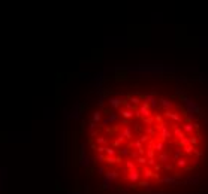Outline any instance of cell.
Segmentation results:
<instances>
[{"mask_svg": "<svg viewBox=\"0 0 208 194\" xmlns=\"http://www.w3.org/2000/svg\"><path fill=\"white\" fill-rule=\"evenodd\" d=\"M156 130H157V137L159 140H163V142H166L172 137V131L169 130V124L168 122H162V124H156L154 126Z\"/></svg>", "mask_w": 208, "mask_h": 194, "instance_id": "cell-1", "label": "cell"}, {"mask_svg": "<svg viewBox=\"0 0 208 194\" xmlns=\"http://www.w3.org/2000/svg\"><path fill=\"white\" fill-rule=\"evenodd\" d=\"M136 117H142V118H150L151 117V108H150V105L148 103H145L142 100V103L138 106V113H136Z\"/></svg>", "mask_w": 208, "mask_h": 194, "instance_id": "cell-2", "label": "cell"}, {"mask_svg": "<svg viewBox=\"0 0 208 194\" xmlns=\"http://www.w3.org/2000/svg\"><path fill=\"white\" fill-rule=\"evenodd\" d=\"M163 117L169 118V120H171V122H174V124H178V126H183V122H184L183 117H181L180 113L172 112V111H165V112H163Z\"/></svg>", "mask_w": 208, "mask_h": 194, "instance_id": "cell-3", "label": "cell"}, {"mask_svg": "<svg viewBox=\"0 0 208 194\" xmlns=\"http://www.w3.org/2000/svg\"><path fill=\"white\" fill-rule=\"evenodd\" d=\"M142 100H144L145 103H148L151 109L157 108V105H159V100L154 99V94H145V96H142Z\"/></svg>", "mask_w": 208, "mask_h": 194, "instance_id": "cell-4", "label": "cell"}, {"mask_svg": "<svg viewBox=\"0 0 208 194\" xmlns=\"http://www.w3.org/2000/svg\"><path fill=\"white\" fill-rule=\"evenodd\" d=\"M139 178H141V172H139V169H135V170L127 172V179L130 181L132 184H138V182H139Z\"/></svg>", "mask_w": 208, "mask_h": 194, "instance_id": "cell-5", "label": "cell"}, {"mask_svg": "<svg viewBox=\"0 0 208 194\" xmlns=\"http://www.w3.org/2000/svg\"><path fill=\"white\" fill-rule=\"evenodd\" d=\"M157 163H160V164H168V163H172V155L169 154V152H162V154H159L157 157Z\"/></svg>", "mask_w": 208, "mask_h": 194, "instance_id": "cell-6", "label": "cell"}, {"mask_svg": "<svg viewBox=\"0 0 208 194\" xmlns=\"http://www.w3.org/2000/svg\"><path fill=\"white\" fill-rule=\"evenodd\" d=\"M186 135H184V131H183V128H181V126H177V127H174L172 128V137H175L178 142L181 139H183Z\"/></svg>", "mask_w": 208, "mask_h": 194, "instance_id": "cell-7", "label": "cell"}, {"mask_svg": "<svg viewBox=\"0 0 208 194\" xmlns=\"http://www.w3.org/2000/svg\"><path fill=\"white\" fill-rule=\"evenodd\" d=\"M181 128H183L184 135H193V131L196 130L195 128V122H183Z\"/></svg>", "mask_w": 208, "mask_h": 194, "instance_id": "cell-8", "label": "cell"}, {"mask_svg": "<svg viewBox=\"0 0 208 194\" xmlns=\"http://www.w3.org/2000/svg\"><path fill=\"white\" fill-rule=\"evenodd\" d=\"M154 151L157 154H162V152H166V143L163 142V140H157L154 145Z\"/></svg>", "mask_w": 208, "mask_h": 194, "instance_id": "cell-9", "label": "cell"}, {"mask_svg": "<svg viewBox=\"0 0 208 194\" xmlns=\"http://www.w3.org/2000/svg\"><path fill=\"white\" fill-rule=\"evenodd\" d=\"M159 105L163 111H171V108H172V102H169L168 99H163V97L159 99Z\"/></svg>", "mask_w": 208, "mask_h": 194, "instance_id": "cell-10", "label": "cell"}, {"mask_svg": "<svg viewBox=\"0 0 208 194\" xmlns=\"http://www.w3.org/2000/svg\"><path fill=\"white\" fill-rule=\"evenodd\" d=\"M144 133H145L147 136H150L151 139L157 137V130H156V127H154V126H150V127H147V128L144 130Z\"/></svg>", "mask_w": 208, "mask_h": 194, "instance_id": "cell-11", "label": "cell"}, {"mask_svg": "<svg viewBox=\"0 0 208 194\" xmlns=\"http://www.w3.org/2000/svg\"><path fill=\"white\" fill-rule=\"evenodd\" d=\"M108 102H109V105H111V106L114 108V109H118L121 105H123V100H121V99H117V97H111Z\"/></svg>", "mask_w": 208, "mask_h": 194, "instance_id": "cell-12", "label": "cell"}, {"mask_svg": "<svg viewBox=\"0 0 208 194\" xmlns=\"http://www.w3.org/2000/svg\"><path fill=\"white\" fill-rule=\"evenodd\" d=\"M181 155H184V152H183V148H175V151H174V154H172V163H175L177 160H180L181 158Z\"/></svg>", "mask_w": 208, "mask_h": 194, "instance_id": "cell-13", "label": "cell"}, {"mask_svg": "<svg viewBox=\"0 0 208 194\" xmlns=\"http://www.w3.org/2000/svg\"><path fill=\"white\" fill-rule=\"evenodd\" d=\"M142 176H144V178L147 179V181H148L150 178H154V172L150 169V167H142Z\"/></svg>", "mask_w": 208, "mask_h": 194, "instance_id": "cell-14", "label": "cell"}, {"mask_svg": "<svg viewBox=\"0 0 208 194\" xmlns=\"http://www.w3.org/2000/svg\"><path fill=\"white\" fill-rule=\"evenodd\" d=\"M118 178V172H115V170H109V172H106L105 173V181L108 182H111V181H114V179H117Z\"/></svg>", "mask_w": 208, "mask_h": 194, "instance_id": "cell-15", "label": "cell"}, {"mask_svg": "<svg viewBox=\"0 0 208 194\" xmlns=\"http://www.w3.org/2000/svg\"><path fill=\"white\" fill-rule=\"evenodd\" d=\"M120 113H121V117H123L124 120H130V118H133L136 113L135 112H132V111H127V109H121L120 111Z\"/></svg>", "mask_w": 208, "mask_h": 194, "instance_id": "cell-16", "label": "cell"}, {"mask_svg": "<svg viewBox=\"0 0 208 194\" xmlns=\"http://www.w3.org/2000/svg\"><path fill=\"white\" fill-rule=\"evenodd\" d=\"M187 163H189V160H187V157H181L180 158V160H177L175 161V166L177 167H180V169H183V167H184V169H186V167H187Z\"/></svg>", "mask_w": 208, "mask_h": 194, "instance_id": "cell-17", "label": "cell"}, {"mask_svg": "<svg viewBox=\"0 0 208 194\" xmlns=\"http://www.w3.org/2000/svg\"><path fill=\"white\" fill-rule=\"evenodd\" d=\"M126 167H127V172L138 169V167H136V161L132 160V158H127V160H126Z\"/></svg>", "mask_w": 208, "mask_h": 194, "instance_id": "cell-18", "label": "cell"}, {"mask_svg": "<svg viewBox=\"0 0 208 194\" xmlns=\"http://www.w3.org/2000/svg\"><path fill=\"white\" fill-rule=\"evenodd\" d=\"M129 102L133 103L135 106H139V105L142 103V97H139V96H130V97H129Z\"/></svg>", "mask_w": 208, "mask_h": 194, "instance_id": "cell-19", "label": "cell"}, {"mask_svg": "<svg viewBox=\"0 0 208 194\" xmlns=\"http://www.w3.org/2000/svg\"><path fill=\"white\" fill-rule=\"evenodd\" d=\"M121 136H123L124 139H132L133 135H132V128L130 127H126L123 131H121Z\"/></svg>", "mask_w": 208, "mask_h": 194, "instance_id": "cell-20", "label": "cell"}, {"mask_svg": "<svg viewBox=\"0 0 208 194\" xmlns=\"http://www.w3.org/2000/svg\"><path fill=\"white\" fill-rule=\"evenodd\" d=\"M147 163H148V158H147L145 155H139V157L136 158V164H139V166H142V167H145Z\"/></svg>", "mask_w": 208, "mask_h": 194, "instance_id": "cell-21", "label": "cell"}, {"mask_svg": "<svg viewBox=\"0 0 208 194\" xmlns=\"http://www.w3.org/2000/svg\"><path fill=\"white\" fill-rule=\"evenodd\" d=\"M195 146L193 145H189V146H186V148H183V152H184V155H192V154H195Z\"/></svg>", "mask_w": 208, "mask_h": 194, "instance_id": "cell-22", "label": "cell"}, {"mask_svg": "<svg viewBox=\"0 0 208 194\" xmlns=\"http://www.w3.org/2000/svg\"><path fill=\"white\" fill-rule=\"evenodd\" d=\"M178 143H180V148H186V146H189V145H190V137H189V136H184Z\"/></svg>", "mask_w": 208, "mask_h": 194, "instance_id": "cell-23", "label": "cell"}, {"mask_svg": "<svg viewBox=\"0 0 208 194\" xmlns=\"http://www.w3.org/2000/svg\"><path fill=\"white\" fill-rule=\"evenodd\" d=\"M121 161V158L120 157H106V163L108 164H117Z\"/></svg>", "mask_w": 208, "mask_h": 194, "instance_id": "cell-24", "label": "cell"}, {"mask_svg": "<svg viewBox=\"0 0 208 194\" xmlns=\"http://www.w3.org/2000/svg\"><path fill=\"white\" fill-rule=\"evenodd\" d=\"M160 181L165 182V184H169V185H175V184H177L174 176H166V178H163V179H160Z\"/></svg>", "mask_w": 208, "mask_h": 194, "instance_id": "cell-25", "label": "cell"}, {"mask_svg": "<svg viewBox=\"0 0 208 194\" xmlns=\"http://www.w3.org/2000/svg\"><path fill=\"white\" fill-rule=\"evenodd\" d=\"M96 142H97V146H106L108 139L103 137V136H100V137H96Z\"/></svg>", "mask_w": 208, "mask_h": 194, "instance_id": "cell-26", "label": "cell"}, {"mask_svg": "<svg viewBox=\"0 0 208 194\" xmlns=\"http://www.w3.org/2000/svg\"><path fill=\"white\" fill-rule=\"evenodd\" d=\"M106 157H115L117 155V149H114V148H109V146H106Z\"/></svg>", "mask_w": 208, "mask_h": 194, "instance_id": "cell-27", "label": "cell"}, {"mask_svg": "<svg viewBox=\"0 0 208 194\" xmlns=\"http://www.w3.org/2000/svg\"><path fill=\"white\" fill-rule=\"evenodd\" d=\"M100 120H102V112L100 111H96L93 113V121L94 122H100Z\"/></svg>", "mask_w": 208, "mask_h": 194, "instance_id": "cell-28", "label": "cell"}, {"mask_svg": "<svg viewBox=\"0 0 208 194\" xmlns=\"http://www.w3.org/2000/svg\"><path fill=\"white\" fill-rule=\"evenodd\" d=\"M120 155H124V157L130 155V148H129V146H124V148H121V149H120Z\"/></svg>", "mask_w": 208, "mask_h": 194, "instance_id": "cell-29", "label": "cell"}, {"mask_svg": "<svg viewBox=\"0 0 208 194\" xmlns=\"http://www.w3.org/2000/svg\"><path fill=\"white\" fill-rule=\"evenodd\" d=\"M145 157L147 158H156V151L154 149H145Z\"/></svg>", "mask_w": 208, "mask_h": 194, "instance_id": "cell-30", "label": "cell"}, {"mask_svg": "<svg viewBox=\"0 0 208 194\" xmlns=\"http://www.w3.org/2000/svg\"><path fill=\"white\" fill-rule=\"evenodd\" d=\"M150 139H151V137H150V136H147L145 133H142V135L139 136V140H141V143H142V145H144V143H147V142H150Z\"/></svg>", "mask_w": 208, "mask_h": 194, "instance_id": "cell-31", "label": "cell"}, {"mask_svg": "<svg viewBox=\"0 0 208 194\" xmlns=\"http://www.w3.org/2000/svg\"><path fill=\"white\" fill-rule=\"evenodd\" d=\"M138 187H142V188H150V181H139L138 182Z\"/></svg>", "mask_w": 208, "mask_h": 194, "instance_id": "cell-32", "label": "cell"}, {"mask_svg": "<svg viewBox=\"0 0 208 194\" xmlns=\"http://www.w3.org/2000/svg\"><path fill=\"white\" fill-rule=\"evenodd\" d=\"M154 121H156V124H162V122H163V117L162 115H159V113H154Z\"/></svg>", "mask_w": 208, "mask_h": 194, "instance_id": "cell-33", "label": "cell"}, {"mask_svg": "<svg viewBox=\"0 0 208 194\" xmlns=\"http://www.w3.org/2000/svg\"><path fill=\"white\" fill-rule=\"evenodd\" d=\"M123 140H124V137H123V136H121V135H120V136L117 137V140H114V143H112V145H114V148L120 146V143H121V142H123Z\"/></svg>", "mask_w": 208, "mask_h": 194, "instance_id": "cell-34", "label": "cell"}, {"mask_svg": "<svg viewBox=\"0 0 208 194\" xmlns=\"http://www.w3.org/2000/svg\"><path fill=\"white\" fill-rule=\"evenodd\" d=\"M162 169H163V164L157 163V164L153 167V172H154V173H159V172H162Z\"/></svg>", "mask_w": 208, "mask_h": 194, "instance_id": "cell-35", "label": "cell"}, {"mask_svg": "<svg viewBox=\"0 0 208 194\" xmlns=\"http://www.w3.org/2000/svg\"><path fill=\"white\" fill-rule=\"evenodd\" d=\"M195 155L198 158H201V157H204V151H202V149H199V148H196L195 149Z\"/></svg>", "mask_w": 208, "mask_h": 194, "instance_id": "cell-36", "label": "cell"}, {"mask_svg": "<svg viewBox=\"0 0 208 194\" xmlns=\"http://www.w3.org/2000/svg\"><path fill=\"white\" fill-rule=\"evenodd\" d=\"M148 166H151V167H154L156 164H157V158H148V163H147Z\"/></svg>", "mask_w": 208, "mask_h": 194, "instance_id": "cell-37", "label": "cell"}, {"mask_svg": "<svg viewBox=\"0 0 208 194\" xmlns=\"http://www.w3.org/2000/svg\"><path fill=\"white\" fill-rule=\"evenodd\" d=\"M163 169L166 170V172H171L172 169H174V164H172V163H168V164H165V166H163Z\"/></svg>", "mask_w": 208, "mask_h": 194, "instance_id": "cell-38", "label": "cell"}, {"mask_svg": "<svg viewBox=\"0 0 208 194\" xmlns=\"http://www.w3.org/2000/svg\"><path fill=\"white\" fill-rule=\"evenodd\" d=\"M139 157V154H138V151H130V158L132 160H135L136 161V158Z\"/></svg>", "mask_w": 208, "mask_h": 194, "instance_id": "cell-39", "label": "cell"}, {"mask_svg": "<svg viewBox=\"0 0 208 194\" xmlns=\"http://www.w3.org/2000/svg\"><path fill=\"white\" fill-rule=\"evenodd\" d=\"M96 151H97L99 154H103V152H106V146H97Z\"/></svg>", "mask_w": 208, "mask_h": 194, "instance_id": "cell-40", "label": "cell"}, {"mask_svg": "<svg viewBox=\"0 0 208 194\" xmlns=\"http://www.w3.org/2000/svg\"><path fill=\"white\" fill-rule=\"evenodd\" d=\"M190 145H193L195 148H198V140H196V137H190Z\"/></svg>", "mask_w": 208, "mask_h": 194, "instance_id": "cell-41", "label": "cell"}, {"mask_svg": "<svg viewBox=\"0 0 208 194\" xmlns=\"http://www.w3.org/2000/svg\"><path fill=\"white\" fill-rule=\"evenodd\" d=\"M97 160H99L100 163H102V161H106V157L103 155V154H99V155H97Z\"/></svg>", "mask_w": 208, "mask_h": 194, "instance_id": "cell-42", "label": "cell"}]
</instances>
